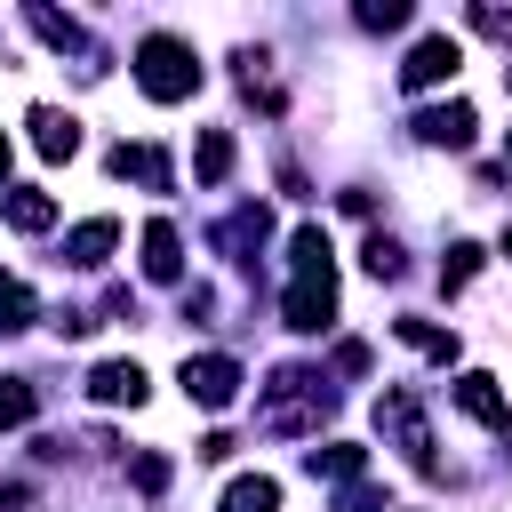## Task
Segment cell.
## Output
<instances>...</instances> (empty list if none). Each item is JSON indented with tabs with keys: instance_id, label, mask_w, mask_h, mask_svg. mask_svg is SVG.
Listing matches in <instances>:
<instances>
[{
	"instance_id": "4",
	"label": "cell",
	"mask_w": 512,
	"mask_h": 512,
	"mask_svg": "<svg viewBox=\"0 0 512 512\" xmlns=\"http://www.w3.org/2000/svg\"><path fill=\"white\" fill-rule=\"evenodd\" d=\"M472 128H480V120H472V104H464V96H456V104L416 112V136H424V144H448V152H464V144H472Z\"/></svg>"
},
{
	"instance_id": "21",
	"label": "cell",
	"mask_w": 512,
	"mask_h": 512,
	"mask_svg": "<svg viewBox=\"0 0 512 512\" xmlns=\"http://www.w3.org/2000/svg\"><path fill=\"white\" fill-rule=\"evenodd\" d=\"M32 416V384L24 376H0V424H24Z\"/></svg>"
},
{
	"instance_id": "9",
	"label": "cell",
	"mask_w": 512,
	"mask_h": 512,
	"mask_svg": "<svg viewBox=\"0 0 512 512\" xmlns=\"http://www.w3.org/2000/svg\"><path fill=\"white\" fill-rule=\"evenodd\" d=\"M32 144H40V160H72V152H80V120L56 112V104H40V112H32Z\"/></svg>"
},
{
	"instance_id": "2",
	"label": "cell",
	"mask_w": 512,
	"mask_h": 512,
	"mask_svg": "<svg viewBox=\"0 0 512 512\" xmlns=\"http://www.w3.org/2000/svg\"><path fill=\"white\" fill-rule=\"evenodd\" d=\"M280 320H288L296 336H320V328L336 320V272H312V280H296V288L280 296Z\"/></svg>"
},
{
	"instance_id": "12",
	"label": "cell",
	"mask_w": 512,
	"mask_h": 512,
	"mask_svg": "<svg viewBox=\"0 0 512 512\" xmlns=\"http://www.w3.org/2000/svg\"><path fill=\"white\" fill-rule=\"evenodd\" d=\"M304 472H312V480H320V472H328V480H360V472H368V448H352V440L304 448Z\"/></svg>"
},
{
	"instance_id": "13",
	"label": "cell",
	"mask_w": 512,
	"mask_h": 512,
	"mask_svg": "<svg viewBox=\"0 0 512 512\" xmlns=\"http://www.w3.org/2000/svg\"><path fill=\"white\" fill-rule=\"evenodd\" d=\"M144 272H152V280H176V272H184V240H176V224H144Z\"/></svg>"
},
{
	"instance_id": "10",
	"label": "cell",
	"mask_w": 512,
	"mask_h": 512,
	"mask_svg": "<svg viewBox=\"0 0 512 512\" xmlns=\"http://www.w3.org/2000/svg\"><path fill=\"white\" fill-rule=\"evenodd\" d=\"M112 176H136V184H152V192H168V184H176L160 144H112Z\"/></svg>"
},
{
	"instance_id": "17",
	"label": "cell",
	"mask_w": 512,
	"mask_h": 512,
	"mask_svg": "<svg viewBox=\"0 0 512 512\" xmlns=\"http://www.w3.org/2000/svg\"><path fill=\"white\" fill-rule=\"evenodd\" d=\"M400 328V344H416V352H432V360H456V336L448 328H432V320H392Z\"/></svg>"
},
{
	"instance_id": "16",
	"label": "cell",
	"mask_w": 512,
	"mask_h": 512,
	"mask_svg": "<svg viewBox=\"0 0 512 512\" xmlns=\"http://www.w3.org/2000/svg\"><path fill=\"white\" fill-rule=\"evenodd\" d=\"M32 32H40L48 48H72V56H88V32H80L72 16H56V8H32Z\"/></svg>"
},
{
	"instance_id": "6",
	"label": "cell",
	"mask_w": 512,
	"mask_h": 512,
	"mask_svg": "<svg viewBox=\"0 0 512 512\" xmlns=\"http://www.w3.org/2000/svg\"><path fill=\"white\" fill-rule=\"evenodd\" d=\"M112 240H120V224H112V216H88V224H72L64 264H72V272H96V264L112 256Z\"/></svg>"
},
{
	"instance_id": "5",
	"label": "cell",
	"mask_w": 512,
	"mask_h": 512,
	"mask_svg": "<svg viewBox=\"0 0 512 512\" xmlns=\"http://www.w3.org/2000/svg\"><path fill=\"white\" fill-rule=\"evenodd\" d=\"M88 392H96L104 408H144V392H152V384H144V368H136V360H104V368L88 376Z\"/></svg>"
},
{
	"instance_id": "20",
	"label": "cell",
	"mask_w": 512,
	"mask_h": 512,
	"mask_svg": "<svg viewBox=\"0 0 512 512\" xmlns=\"http://www.w3.org/2000/svg\"><path fill=\"white\" fill-rule=\"evenodd\" d=\"M472 272H480V248H472V240H456V248L440 256V288H464Z\"/></svg>"
},
{
	"instance_id": "18",
	"label": "cell",
	"mask_w": 512,
	"mask_h": 512,
	"mask_svg": "<svg viewBox=\"0 0 512 512\" xmlns=\"http://www.w3.org/2000/svg\"><path fill=\"white\" fill-rule=\"evenodd\" d=\"M360 272H368V280H400V240H384V232H376V240L360 248Z\"/></svg>"
},
{
	"instance_id": "23",
	"label": "cell",
	"mask_w": 512,
	"mask_h": 512,
	"mask_svg": "<svg viewBox=\"0 0 512 512\" xmlns=\"http://www.w3.org/2000/svg\"><path fill=\"white\" fill-rule=\"evenodd\" d=\"M336 512H392V496H384V488H360V480H352V488L336 496Z\"/></svg>"
},
{
	"instance_id": "24",
	"label": "cell",
	"mask_w": 512,
	"mask_h": 512,
	"mask_svg": "<svg viewBox=\"0 0 512 512\" xmlns=\"http://www.w3.org/2000/svg\"><path fill=\"white\" fill-rule=\"evenodd\" d=\"M136 488L160 496V488H168V456H136Z\"/></svg>"
},
{
	"instance_id": "14",
	"label": "cell",
	"mask_w": 512,
	"mask_h": 512,
	"mask_svg": "<svg viewBox=\"0 0 512 512\" xmlns=\"http://www.w3.org/2000/svg\"><path fill=\"white\" fill-rule=\"evenodd\" d=\"M192 176H200V184H224V176H232V128H208V136H200Z\"/></svg>"
},
{
	"instance_id": "26",
	"label": "cell",
	"mask_w": 512,
	"mask_h": 512,
	"mask_svg": "<svg viewBox=\"0 0 512 512\" xmlns=\"http://www.w3.org/2000/svg\"><path fill=\"white\" fill-rule=\"evenodd\" d=\"M504 256H512V224H504Z\"/></svg>"
},
{
	"instance_id": "7",
	"label": "cell",
	"mask_w": 512,
	"mask_h": 512,
	"mask_svg": "<svg viewBox=\"0 0 512 512\" xmlns=\"http://www.w3.org/2000/svg\"><path fill=\"white\" fill-rule=\"evenodd\" d=\"M456 408H464L472 424H488V432H504V424H512V408H504L496 376H456Z\"/></svg>"
},
{
	"instance_id": "15",
	"label": "cell",
	"mask_w": 512,
	"mask_h": 512,
	"mask_svg": "<svg viewBox=\"0 0 512 512\" xmlns=\"http://www.w3.org/2000/svg\"><path fill=\"white\" fill-rule=\"evenodd\" d=\"M224 512H280V480H264V472L256 480H232L224 488Z\"/></svg>"
},
{
	"instance_id": "19",
	"label": "cell",
	"mask_w": 512,
	"mask_h": 512,
	"mask_svg": "<svg viewBox=\"0 0 512 512\" xmlns=\"http://www.w3.org/2000/svg\"><path fill=\"white\" fill-rule=\"evenodd\" d=\"M16 328H32V296H24V280H0V336H16Z\"/></svg>"
},
{
	"instance_id": "22",
	"label": "cell",
	"mask_w": 512,
	"mask_h": 512,
	"mask_svg": "<svg viewBox=\"0 0 512 512\" xmlns=\"http://www.w3.org/2000/svg\"><path fill=\"white\" fill-rule=\"evenodd\" d=\"M360 24H368V32H400V24H408V8H400V0H368V8H360Z\"/></svg>"
},
{
	"instance_id": "11",
	"label": "cell",
	"mask_w": 512,
	"mask_h": 512,
	"mask_svg": "<svg viewBox=\"0 0 512 512\" xmlns=\"http://www.w3.org/2000/svg\"><path fill=\"white\" fill-rule=\"evenodd\" d=\"M0 216H8L16 232H48V224H56V200H48L40 184H8V192H0Z\"/></svg>"
},
{
	"instance_id": "25",
	"label": "cell",
	"mask_w": 512,
	"mask_h": 512,
	"mask_svg": "<svg viewBox=\"0 0 512 512\" xmlns=\"http://www.w3.org/2000/svg\"><path fill=\"white\" fill-rule=\"evenodd\" d=\"M0 192H8V136H0Z\"/></svg>"
},
{
	"instance_id": "1",
	"label": "cell",
	"mask_w": 512,
	"mask_h": 512,
	"mask_svg": "<svg viewBox=\"0 0 512 512\" xmlns=\"http://www.w3.org/2000/svg\"><path fill=\"white\" fill-rule=\"evenodd\" d=\"M136 88H144L152 104H184V96L200 88V56H192L176 32H152V40L136 48Z\"/></svg>"
},
{
	"instance_id": "3",
	"label": "cell",
	"mask_w": 512,
	"mask_h": 512,
	"mask_svg": "<svg viewBox=\"0 0 512 512\" xmlns=\"http://www.w3.org/2000/svg\"><path fill=\"white\" fill-rule=\"evenodd\" d=\"M232 392H240V360H224V352L184 360V400H200V408H232Z\"/></svg>"
},
{
	"instance_id": "8",
	"label": "cell",
	"mask_w": 512,
	"mask_h": 512,
	"mask_svg": "<svg viewBox=\"0 0 512 512\" xmlns=\"http://www.w3.org/2000/svg\"><path fill=\"white\" fill-rule=\"evenodd\" d=\"M456 72V40H416V56L400 64V88H440Z\"/></svg>"
}]
</instances>
